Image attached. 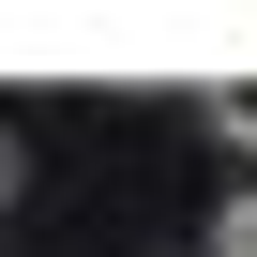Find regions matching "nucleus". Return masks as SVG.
<instances>
[{
	"label": "nucleus",
	"instance_id": "f257e3e1",
	"mask_svg": "<svg viewBox=\"0 0 257 257\" xmlns=\"http://www.w3.org/2000/svg\"><path fill=\"white\" fill-rule=\"evenodd\" d=\"M197 121H212L227 152H257V76H212V91H197Z\"/></svg>",
	"mask_w": 257,
	"mask_h": 257
},
{
	"label": "nucleus",
	"instance_id": "f03ea898",
	"mask_svg": "<svg viewBox=\"0 0 257 257\" xmlns=\"http://www.w3.org/2000/svg\"><path fill=\"white\" fill-rule=\"evenodd\" d=\"M212 257H257V197H227V227H212Z\"/></svg>",
	"mask_w": 257,
	"mask_h": 257
},
{
	"label": "nucleus",
	"instance_id": "7ed1b4c3",
	"mask_svg": "<svg viewBox=\"0 0 257 257\" xmlns=\"http://www.w3.org/2000/svg\"><path fill=\"white\" fill-rule=\"evenodd\" d=\"M0 197H16V137H0Z\"/></svg>",
	"mask_w": 257,
	"mask_h": 257
}]
</instances>
